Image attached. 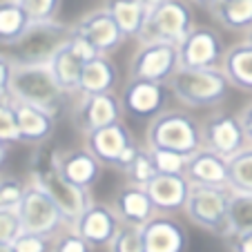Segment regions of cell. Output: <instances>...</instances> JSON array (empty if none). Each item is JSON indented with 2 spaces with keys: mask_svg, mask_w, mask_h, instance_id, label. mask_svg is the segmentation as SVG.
I'll list each match as a JSON object with an SVG mask.
<instances>
[{
  "mask_svg": "<svg viewBox=\"0 0 252 252\" xmlns=\"http://www.w3.org/2000/svg\"><path fill=\"white\" fill-rule=\"evenodd\" d=\"M125 174L129 176V183H134V186H141V188L148 186L154 176L158 174L157 167H154L150 150H141V152L136 154V158L132 161V165L125 170Z\"/></svg>",
  "mask_w": 252,
  "mask_h": 252,
  "instance_id": "cell-32",
  "label": "cell"
},
{
  "mask_svg": "<svg viewBox=\"0 0 252 252\" xmlns=\"http://www.w3.org/2000/svg\"><path fill=\"white\" fill-rule=\"evenodd\" d=\"M228 188L252 194V145L228 158Z\"/></svg>",
  "mask_w": 252,
  "mask_h": 252,
  "instance_id": "cell-29",
  "label": "cell"
},
{
  "mask_svg": "<svg viewBox=\"0 0 252 252\" xmlns=\"http://www.w3.org/2000/svg\"><path fill=\"white\" fill-rule=\"evenodd\" d=\"M145 192L152 199L154 210L161 212H176L186 208L190 194V181L186 174H157L145 186Z\"/></svg>",
  "mask_w": 252,
  "mask_h": 252,
  "instance_id": "cell-20",
  "label": "cell"
},
{
  "mask_svg": "<svg viewBox=\"0 0 252 252\" xmlns=\"http://www.w3.org/2000/svg\"><path fill=\"white\" fill-rule=\"evenodd\" d=\"M14 112H16V123H18L20 143L38 145V143H45L54 134L56 116H52L49 112L25 103H14Z\"/></svg>",
  "mask_w": 252,
  "mask_h": 252,
  "instance_id": "cell-22",
  "label": "cell"
},
{
  "mask_svg": "<svg viewBox=\"0 0 252 252\" xmlns=\"http://www.w3.org/2000/svg\"><path fill=\"white\" fill-rule=\"evenodd\" d=\"M232 190L214 186H190L186 214L194 225L219 237H228V205Z\"/></svg>",
  "mask_w": 252,
  "mask_h": 252,
  "instance_id": "cell-5",
  "label": "cell"
},
{
  "mask_svg": "<svg viewBox=\"0 0 252 252\" xmlns=\"http://www.w3.org/2000/svg\"><path fill=\"white\" fill-rule=\"evenodd\" d=\"M239 121H241V127H243V134H246V141L252 145V103L246 105V110L241 112Z\"/></svg>",
  "mask_w": 252,
  "mask_h": 252,
  "instance_id": "cell-43",
  "label": "cell"
},
{
  "mask_svg": "<svg viewBox=\"0 0 252 252\" xmlns=\"http://www.w3.org/2000/svg\"><path fill=\"white\" fill-rule=\"evenodd\" d=\"M107 250H110V252H145V250H143L141 225L123 223L119 228V232L114 234V239L110 241Z\"/></svg>",
  "mask_w": 252,
  "mask_h": 252,
  "instance_id": "cell-31",
  "label": "cell"
},
{
  "mask_svg": "<svg viewBox=\"0 0 252 252\" xmlns=\"http://www.w3.org/2000/svg\"><path fill=\"white\" fill-rule=\"evenodd\" d=\"M11 246H14V252H52L49 237L29 234V232H23Z\"/></svg>",
  "mask_w": 252,
  "mask_h": 252,
  "instance_id": "cell-38",
  "label": "cell"
},
{
  "mask_svg": "<svg viewBox=\"0 0 252 252\" xmlns=\"http://www.w3.org/2000/svg\"><path fill=\"white\" fill-rule=\"evenodd\" d=\"M167 87L176 96V100L188 107H212L223 103L232 85L217 67H208V69L179 67L167 81Z\"/></svg>",
  "mask_w": 252,
  "mask_h": 252,
  "instance_id": "cell-3",
  "label": "cell"
},
{
  "mask_svg": "<svg viewBox=\"0 0 252 252\" xmlns=\"http://www.w3.org/2000/svg\"><path fill=\"white\" fill-rule=\"evenodd\" d=\"M29 27L32 20L16 0H0V43L11 47Z\"/></svg>",
  "mask_w": 252,
  "mask_h": 252,
  "instance_id": "cell-26",
  "label": "cell"
},
{
  "mask_svg": "<svg viewBox=\"0 0 252 252\" xmlns=\"http://www.w3.org/2000/svg\"><path fill=\"white\" fill-rule=\"evenodd\" d=\"M228 248L230 252H252V230L228 237Z\"/></svg>",
  "mask_w": 252,
  "mask_h": 252,
  "instance_id": "cell-42",
  "label": "cell"
},
{
  "mask_svg": "<svg viewBox=\"0 0 252 252\" xmlns=\"http://www.w3.org/2000/svg\"><path fill=\"white\" fill-rule=\"evenodd\" d=\"M32 183H36L38 188H43L47 192V196L56 203V208L61 210L63 219L67 223H76L83 217L87 208H90L94 201L90 196V190H83L78 186H71L69 181H65L52 165L45 167V170H38L32 174Z\"/></svg>",
  "mask_w": 252,
  "mask_h": 252,
  "instance_id": "cell-9",
  "label": "cell"
},
{
  "mask_svg": "<svg viewBox=\"0 0 252 252\" xmlns=\"http://www.w3.org/2000/svg\"><path fill=\"white\" fill-rule=\"evenodd\" d=\"M0 141L2 143H20L18 123H16V112L11 100H0Z\"/></svg>",
  "mask_w": 252,
  "mask_h": 252,
  "instance_id": "cell-35",
  "label": "cell"
},
{
  "mask_svg": "<svg viewBox=\"0 0 252 252\" xmlns=\"http://www.w3.org/2000/svg\"><path fill=\"white\" fill-rule=\"evenodd\" d=\"M143 250L145 252H186L188 232L181 223L165 214H154L145 225H141Z\"/></svg>",
  "mask_w": 252,
  "mask_h": 252,
  "instance_id": "cell-16",
  "label": "cell"
},
{
  "mask_svg": "<svg viewBox=\"0 0 252 252\" xmlns=\"http://www.w3.org/2000/svg\"><path fill=\"white\" fill-rule=\"evenodd\" d=\"M52 167L58 174L69 181L71 186H78L83 190H90L100 176V161L90 150H67L56 152L52 157Z\"/></svg>",
  "mask_w": 252,
  "mask_h": 252,
  "instance_id": "cell-15",
  "label": "cell"
},
{
  "mask_svg": "<svg viewBox=\"0 0 252 252\" xmlns=\"http://www.w3.org/2000/svg\"><path fill=\"white\" fill-rule=\"evenodd\" d=\"M119 81V69L107 56H96L92 61L83 63L81 81H78V92L83 96H96V94H112Z\"/></svg>",
  "mask_w": 252,
  "mask_h": 252,
  "instance_id": "cell-23",
  "label": "cell"
},
{
  "mask_svg": "<svg viewBox=\"0 0 252 252\" xmlns=\"http://www.w3.org/2000/svg\"><path fill=\"white\" fill-rule=\"evenodd\" d=\"M69 49L76 54V56L81 58L83 63H87V61H92V58L98 56V54H96V49L92 47V45L87 43L83 36H78L76 32H74V36H71V40H69Z\"/></svg>",
  "mask_w": 252,
  "mask_h": 252,
  "instance_id": "cell-41",
  "label": "cell"
},
{
  "mask_svg": "<svg viewBox=\"0 0 252 252\" xmlns=\"http://www.w3.org/2000/svg\"><path fill=\"white\" fill-rule=\"evenodd\" d=\"M11 69H14V61L5 54H0V100H9Z\"/></svg>",
  "mask_w": 252,
  "mask_h": 252,
  "instance_id": "cell-40",
  "label": "cell"
},
{
  "mask_svg": "<svg viewBox=\"0 0 252 252\" xmlns=\"http://www.w3.org/2000/svg\"><path fill=\"white\" fill-rule=\"evenodd\" d=\"M18 217L23 232L29 234H40V237H52L63 223L61 210L56 208L52 199L47 196V192L43 188H38L36 183H27L23 192V199L18 203Z\"/></svg>",
  "mask_w": 252,
  "mask_h": 252,
  "instance_id": "cell-8",
  "label": "cell"
},
{
  "mask_svg": "<svg viewBox=\"0 0 252 252\" xmlns=\"http://www.w3.org/2000/svg\"><path fill=\"white\" fill-rule=\"evenodd\" d=\"M150 154H152L154 167L158 174H186V165L190 157L167 152V150H150Z\"/></svg>",
  "mask_w": 252,
  "mask_h": 252,
  "instance_id": "cell-33",
  "label": "cell"
},
{
  "mask_svg": "<svg viewBox=\"0 0 252 252\" xmlns=\"http://www.w3.org/2000/svg\"><path fill=\"white\" fill-rule=\"evenodd\" d=\"M201 138H203V148L212 150L225 158L241 152L248 143L239 116L225 114V112H219L205 121L201 127Z\"/></svg>",
  "mask_w": 252,
  "mask_h": 252,
  "instance_id": "cell-12",
  "label": "cell"
},
{
  "mask_svg": "<svg viewBox=\"0 0 252 252\" xmlns=\"http://www.w3.org/2000/svg\"><path fill=\"white\" fill-rule=\"evenodd\" d=\"M49 69H52L56 83L63 87V92H78V81H81V69L83 61L69 49V43L61 47L54 58L49 61Z\"/></svg>",
  "mask_w": 252,
  "mask_h": 252,
  "instance_id": "cell-27",
  "label": "cell"
},
{
  "mask_svg": "<svg viewBox=\"0 0 252 252\" xmlns=\"http://www.w3.org/2000/svg\"><path fill=\"white\" fill-rule=\"evenodd\" d=\"M5 157H7V143H2V141H0V165H2V161H5Z\"/></svg>",
  "mask_w": 252,
  "mask_h": 252,
  "instance_id": "cell-45",
  "label": "cell"
},
{
  "mask_svg": "<svg viewBox=\"0 0 252 252\" xmlns=\"http://www.w3.org/2000/svg\"><path fill=\"white\" fill-rule=\"evenodd\" d=\"M74 32H76L78 36H83V38L96 49L98 56L112 54L114 49H119L121 43L125 40L123 32L119 29L116 20L112 18V14L107 9H98V11L87 14L85 18H81L74 25Z\"/></svg>",
  "mask_w": 252,
  "mask_h": 252,
  "instance_id": "cell-13",
  "label": "cell"
},
{
  "mask_svg": "<svg viewBox=\"0 0 252 252\" xmlns=\"http://www.w3.org/2000/svg\"><path fill=\"white\" fill-rule=\"evenodd\" d=\"M192 29H194V16L190 7L183 0H165L148 11L141 38L143 43L163 40V43L181 45Z\"/></svg>",
  "mask_w": 252,
  "mask_h": 252,
  "instance_id": "cell-6",
  "label": "cell"
},
{
  "mask_svg": "<svg viewBox=\"0 0 252 252\" xmlns=\"http://www.w3.org/2000/svg\"><path fill=\"white\" fill-rule=\"evenodd\" d=\"M186 179L190 186L228 188V158L208 148H201L188 158Z\"/></svg>",
  "mask_w": 252,
  "mask_h": 252,
  "instance_id": "cell-19",
  "label": "cell"
},
{
  "mask_svg": "<svg viewBox=\"0 0 252 252\" xmlns=\"http://www.w3.org/2000/svg\"><path fill=\"white\" fill-rule=\"evenodd\" d=\"M121 221L116 217L114 208L103 203H92L83 212V217L74 223V232L81 234L92 248L110 246L114 234L119 232Z\"/></svg>",
  "mask_w": 252,
  "mask_h": 252,
  "instance_id": "cell-18",
  "label": "cell"
},
{
  "mask_svg": "<svg viewBox=\"0 0 252 252\" xmlns=\"http://www.w3.org/2000/svg\"><path fill=\"white\" fill-rule=\"evenodd\" d=\"M9 100L33 105L49 112L52 116H58L65 100V92L56 83L49 65H16L14 63L9 81Z\"/></svg>",
  "mask_w": 252,
  "mask_h": 252,
  "instance_id": "cell-1",
  "label": "cell"
},
{
  "mask_svg": "<svg viewBox=\"0 0 252 252\" xmlns=\"http://www.w3.org/2000/svg\"><path fill=\"white\" fill-rule=\"evenodd\" d=\"M74 36V25L56 23H32V27L20 36L16 45H11V61L16 65H49L54 54L65 47Z\"/></svg>",
  "mask_w": 252,
  "mask_h": 252,
  "instance_id": "cell-4",
  "label": "cell"
},
{
  "mask_svg": "<svg viewBox=\"0 0 252 252\" xmlns=\"http://www.w3.org/2000/svg\"><path fill=\"white\" fill-rule=\"evenodd\" d=\"M121 107L136 119H154L165 107V87L161 83L129 78L123 90Z\"/></svg>",
  "mask_w": 252,
  "mask_h": 252,
  "instance_id": "cell-14",
  "label": "cell"
},
{
  "mask_svg": "<svg viewBox=\"0 0 252 252\" xmlns=\"http://www.w3.org/2000/svg\"><path fill=\"white\" fill-rule=\"evenodd\" d=\"M114 212L119 217V221H123L127 225H145L154 217V205L148 192H145V188L127 183L116 192Z\"/></svg>",
  "mask_w": 252,
  "mask_h": 252,
  "instance_id": "cell-21",
  "label": "cell"
},
{
  "mask_svg": "<svg viewBox=\"0 0 252 252\" xmlns=\"http://www.w3.org/2000/svg\"><path fill=\"white\" fill-rule=\"evenodd\" d=\"M87 150L100 161V165H112L119 170H127L136 154L141 152L134 143L129 129L123 123H114L87 134Z\"/></svg>",
  "mask_w": 252,
  "mask_h": 252,
  "instance_id": "cell-7",
  "label": "cell"
},
{
  "mask_svg": "<svg viewBox=\"0 0 252 252\" xmlns=\"http://www.w3.org/2000/svg\"><path fill=\"white\" fill-rule=\"evenodd\" d=\"M179 69V45L163 43V40H148L134 54L129 74L132 78L152 83H165Z\"/></svg>",
  "mask_w": 252,
  "mask_h": 252,
  "instance_id": "cell-10",
  "label": "cell"
},
{
  "mask_svg": "<svg viewBox=\"0 0 252 252\" xmlns=\"http://www.w3.org/2000/svg\"><path fill=\"white\" fill-rule=\"evenodd\" d=\"M192 2H196V5H203V7H212L217 0H192Z\"/></svg>",
  "mask_w": 252,
  "mask_h": 252,
  "instance_id": "cell-46",
  "label": "cell"
},
{
  "mask_svg": "<svg viewBox=\"0 0 252 252\" xmlns=\"http://www.w3.org/2000/svg\"><path fill=\"white\" fill-rule=\"evenodd\" d=\"M0 252H14V246H11V243H2V241H0Z\"/></svg>",
  "mask_w": 252,
  "mask_h": 252,
  "instance_id": "cell-47",
  "label": "cell"
},
{
  "mask_svg": "<svg viewBox=\"0 0 252 252\" xmlns=\"http://www.w3.org/2000/svg\"><path fill=\"white\" fill-rule=\"evenodd\" d=\"M223 74L237 90L252 92V40L237 43L223 54Z\"/></svg>",
  "mask_w": 252,
  "mask_h": 252,
  "instance_id": "cell-24",
  "label": "cell"
},
{
  "mask_svg": "<svg viewBox=\"0 0 252 252\" xmlns=\"http://www.w3.org/2000/svg\"><path fill=\"white\" fill-rule=\"evenodd\" d=\"M25 186L18 179H0V208H18Z\"/></svg>",
  "mask_w": 252,
  "mask_h": 252,
  "instance_id": "cell-37",
  "label": "cell"
},
{
  "mask_svg": "<svg viewBox=\"0 0 252 252\" xmlns=\"http://www.w3.org/2000/svg\"><path fill=\"white\" fill-rule=\"evenodd\" d=\"M16 2L25 9V14L29 16L32 23H47V20H54L58 7H61V0H16Z\"/></svg>",
  "mask_w": 252,
  "mask_h": 252,
  "instance_id": "cell-34",
  "label": "cell"
},
{
  "mask_svg": "<svg viewBox=\"0 0 252 252\" xmlns=\"http://www.w3.org/2000/svg\"><path fill=\"white\" fill-rule=\"evenodd\" d=\"M20 234H23V225H20L18 210L0 208V241L14 243Z\"/></svg>",
  "mask_w": 252,
  "mask_h": 252,
  "instance_id": "cell-36",
  "label": "cell"
},
{
  "mask_svg": "<svg viewBox=\"0 0 252 252\" xmlns=\"http://www.w3.org/2000/svg\"><path fill=\"white\" fill-rule=\"evenodd\" d=\"M248 230H252V194L232 192L228 205V237Z\"/></svg>",
  "mask_w": 252,
  "mask_h": 252,
  "instance_id": "cell-30",
  "label": "cell"
},
{
  "mask_svg": "<svg viewBox=\"0 0 252 252\" xmlns=\"http://www.w3.org/2000/svg\"><path fill=\"white\" fill-rule=\"evenodd\" d=\"M223 58L219 33L212 27H194L179 45V67L183 69H208Z\"/></svg>",
  "mask_w": 252,
  "mask_h": 252,
  "instance_id": "cell-11",
  "label": "cell"
},
{
  "mask_svg": "<svg viewBox=\"0 0 252 252\" xmlns=\"http://www.w3.org/2000/svg\"><path fill=\"white\" fill-rule=\"evenodd\" d=\"M121 116H123L121 100L116 98L114 92H112V94L83 96L74 119H76V127L81 129V132L90 134L100 127H107V125L121 123Z\"/></svg>",
  "mask_w": 252,
  "mask_h": 252,
  "instance_id": "cell-17",
  "label": "cell"
},
{
  "mask_svg": "<svg viewBox=\"0 0 252 252\" xmlns=\"http://www.w3.org/2000/svg\"><path fill=\"white\" fill-rule=\"evenodd\" d=\"M148 150H167L183 157H192L203 148L201 125L190 114L179 110L161 112L148 125Z\"/></svg>",
  "mask_w": 252,
  "mask_h": 252,
  "instance_id": "cell-2",
  "label": "cell"
},
{
  "mask_svg": "<svg viewBox=\"0 0 252 252\" xmlns=\"http://www.w3.org/2000/svg\"><path fill=\"white\" fill-rule=\"evenodd\" d=\"M141 2L148 7V11H150V9H154V7H158L161 2H165V0H141Z\"/></svg>",
  "mask_w": 252,
  "mask_h": 252,
  "instance_id": "cell-44",
  "label": "cell"
},
{
  "mask_svg": "<svg viewBox=\"0 0 252 252\" xmlns=\"http://www.w3.org/2000/svg\"><path fill=\"white\" fill-rule=\"evenodd\" d=\"M210 9L214 18L228 29L241 32L252 27V0H217Z\"/></svg>",
  "mask_w": 252,
  "mask_h": 252,
  "instance_id": "cell-28",
  "label": "cell"
},
{
  "mask_svg": "<svg viewBox=\"0 0 252 252\" xmlns=\"http://www.w3.org/2000/svg\"><path fill=\"white\" fill-rule=\"evenodd\" d=\"M94 248L81 237L74 230L71 232H65L56 239V243L52 246V252H92Z\"/></svg>",
  "mask_w": 252,
  "mask_h": 252,
  "instance_id": "cell-39",
  "label": "cell"
},
{
  "mask_svg": "<svg viewBox=\"0 0 252 252\" xmlns=\"http://www.w3.org/2000/svg\"><path fill=\"white\" fill-rule=\"evenodd\" d=\"M107 11L116 20L125 38H141L145 20H148V7L141 0H110Z\"/></svg>",
  "mask_w": 252,
  "mask_h": 252,
  "instance_id": "cell-25",
  "label": "cell"
}]
</instances>
